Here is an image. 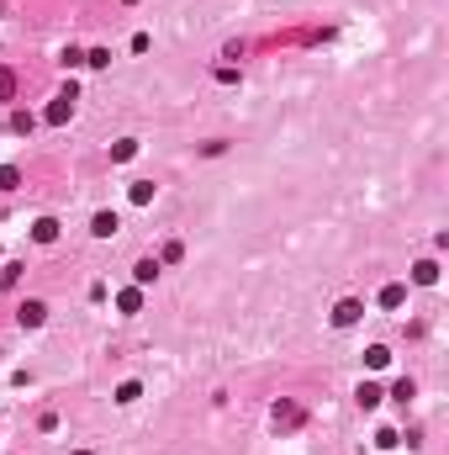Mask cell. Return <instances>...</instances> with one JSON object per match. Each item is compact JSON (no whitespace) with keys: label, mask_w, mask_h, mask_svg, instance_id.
Here are the masks:
<instances>
[{"label":"cell","mask_w":449,"mask_h":455,"mask_svg":"<svg viewBox=\"0 0 449 455\" xmlns=\"http://www.w3.org/2000/svg\"><path fill=\"white\" fill-rule=\"evenodd\" d=\"M74 101H80V90H74V80H69V85L59 90V101H53V106L43 111V122H53V127H64V122L74 117Z\"/></svg>","instance_id":"6da1fadb"},{"label":"cell","mask_w":449,"mask_h":455,"mask_svg":"<svg viewBox=\"0 0 449 455\" xmlns=\"http://www.w3.org/2000/svg\"><path fill=\"white\" fill-rule=\"evenodd\" d=\"M359 318H365V302H355V297H343L338 307H333V323H338V328H355Z\"/></svg>","instance_id":"7a4b0ae2"},{"label":"cell","mask_w":449,"mask_h":455,"mask_svg":"<svg viewBox=\"0 0 449 455\" xmlns=\"http://www.w3.org/2000/svg\"><path fill=\"white\" fill-rule=\"evenodd\" d=\"M16 323H22V328H43L48 307H43V302H22V307H16Z\"/></svg>","instance_id":"3957f363"},{"label":"cell","mask_w":449,"mask_h":455,"mask_svg":"<svg viewBox=\"0 0 449 455\" xmlns=\"http://www.w3.org/2000/svg\"><path fill=\"white\" fill-rule=\"evenodd\" d=\"M270 419H275V429H296V424H301V407L296 402H275Z\"/></svg>","instance_id":"277c9868"},{"label":"cell","mask_w":449,"mask_h":455,"mask_svg":"<svg viewBox=\"0 0 449 455\" xmlns=\"http://www.w3.org/2000/svg\"><path fill=\"white\" fill-rule=\"evenodd\" d=\"M117 227H122V223H117V212H95V217H90V233H95V239H111Z\"/></svg>","instance_id":"5b68a950"},{"label":"cell","mask_w":449,"mask_h":455,"mask_svg":"<svg viewBox=\"0 0 449 455\" xmlns=\"http://www.w3.org/2000/svg\"><path fill=\"white\" fill-rule=\"evenodd\" d=\"M154 276H159V260H138L132 265V286H154Z\"/></svg>","instance_id":"8992f818"},{"label":"cell","mask_w":449,"mask_h":455,"mask_svg":"<svg viewBox=\"0 0 449 455\" xmlns=\"http://www.w3.org/2000/svg\"><path fill=\"white\" fill-rule=\"evenodd\" d=\"M127 159H138V138H117L111 144V164H127Z\"/></svg>","instance_id":"52a82bcc"},{"label":"cell","mask_w":449,"mask_h":455,"mask_svg":"<svg viewBox=\"0 0 449 455\" xmlns=\"http://www.w3.org/2000/svg\"><path fill=\"white\" fill-rule=\"evenodd\" d=\"M32 239H37V244H53V239H59V223H53V217H37V223H32Z\"/></svg>","instance_id":"ba28073f"},{"label":"cell","mask_w":449,"mask_h":455,"mask_svg":"<svg viewBox=\"0 0 449 455\" xmlns=\"http://www.w3.org/2000/svg\"><path fill=\"white\" fill-rule=\"evenodd\" d=\"M413 281H418V286H434V281H439V265H434V260H418V265H413Z\"/></svg>","instance_id":"9c48e42d"},{"label":"cell","mask_w":449,"mask_h":455,"mask_svg":"<svg viewBox=\"0 0 449 455\" xmlns=\"http://www.w3.org/2000/svg\"><path fill=\"white\" fill-rule=\"evenodd\" d=\"M365 365H370V371H386V365H391V349H386V344H370V349H365Z\"/></svg>","instance_id":"30bf717a"},{"label":"cell","mask_w":449,"mask_h":455,"mask_svg":"<svg viewBox=\"0 0 449 455\" xmlns=\"http://www.w3.org/2000/svg\"><path fill=\"white\" fill-rule=\"evenodd\" d=\"M117 307H122V312H143V286H127V291L117 297Z\"/></svg>","instance_id":"8fae6325"},{"label":"cell","mask_w":449,"mask_h":455,"mask_svg":"<svg viewBox=\"0 0 449 455\" xmlns=\"http://www.w3.org/2000/svg\"><path fill=\"white\" fill-rule=\"evenodd\" d=\"M32 127H37V117H32V111H11V132H16V138H27Z\"/></svg>","instance_id":"7c38bea8"},{"label":"cell","mask_w":449,"mask_h":455,"mask_svg":"<svg viewBox=\"0 0 449 455\" xmlns=\"http://www.w3.org/2000/svg\"><path fill=\"white\" fill-rule=\"evenodd\" d=\"M132 202H138V206H148V202H154V180H132Z\"/></svg>","instance_id":"4fadbf2b"},{"label":"cell","mask_w":449,"mask_h":455,"mask_svg":"<svg viewBox=\"0 0 449 455\" xmlns=\"http://www.w3.org/2000/svg\"><path fill=\"white\" fill-rule=\"evenodd\" d=\"M355 397H359V407H380V397H386V392H380L376 382H365V386L355 392Z\"/></svg>","instance_id":"5bb4252c"},{"label":"cell","mask_w":449,"mask_h":455,"mask_svg":"<svg viewBox=\"0 0 449 455\" xmlns=\"http://www.w3.org/2000/svg\"><path fill=\"white\" fill-rule=\"evenodd\" d=\"M22 270H27V265H16V260H11V265H0V286L11 291V286H16V281H22Z\"/></svg>","instance_id":"9a60e30c"},{"label":"cell","mask_w":449,"mask_h":455,"mask_svg":"<svg viewBox=\"0 0 449 455\" xmlns=\"http://www.w3.org/2000/svg\"><path fill=\"white\" fill-rule=\"evenodd\" d=\"M16 186H22V169H16V164H0V191H16Z\"/></svg>","instance_id":"2e32d148"},{"label":"cell","mask_w":449,"mask_h":455,"mask_svg":"<svg viewBox=\"0 0 449 455\" xmlns=\"http://www.w3.org/2000/svg\"><path fill=\"white\" fill-rule=\"evenodd\" d=\"M11 96H16V69L0 64V101H11Z\"/></svg>","instance_id":"e0dca14e"},{"label":"cell","mask_w":449,"mask_h":455,"mask_svg":"<svg viewBox=\"0 0 449 455\" xmlns=\"http://www.w3.org/2000/svg\"><path fill=\"white\" fill-rule=\"evenodd\" d=\"M402 302H407V286H386L380 291V307H402Z\"/></svg>","instance_id":"ac0fdd59"},{"label":"cell","mask_w":449,"mask_h":455,"mask_svg":"<svg viewBox=\"0 0 449 455\" xmlns=\"http://www.w3.org/2000/svg\"><path fill=\"white\" fill-rule=\"evenodd\" d=\"M391 397H397V402H402V407H407V402H413V397H418V386H413V382H407V376H402V382L391 386Z\"/></svg>","instance_id":"d6986e66"},{"label":"cell","mask_w":449,"mask_h":455,"mask_svg":"<svg viewBox=\"0 0 449 455\" xmlns=\"http://www.w3.org/2000/svg\"><path fill=\"white\" fill-rule=\"evenodd\" d=\"M85 64H90V69H106V64H111V48H90V53H85Z\"/></svg>","instance_id":"ffe728a7"},{"label":"cell","mask_w":449,"mask_h":455,"mask_svg":"<svg viewBox=\"0 0 449 455\" xmlns=\"http://www.w3.org/2000/svg\"><path fill=\"white\" fill-rule=\"evenodd\" d=\"M138 397H143L138 382H122V386H117V402H138Z\"/></svg>","instance_id":"44dd1931"},{"label":"cell","mask_w":449,"mask_h":455,"mask_svg":"<svg viewBox=\"0 0 449 455\" xmlns=\"http://www.w3.org/2000/svg\"><path fill=\"white\" fill-rule=\"evenodd\" d=\"M74 455H90V450H74Z\"/></svg>","instance_id":"7402d4cb"}]
</instances>
